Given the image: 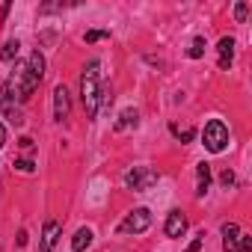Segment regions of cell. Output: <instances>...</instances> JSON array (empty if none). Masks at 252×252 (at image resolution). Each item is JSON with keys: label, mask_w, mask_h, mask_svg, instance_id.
Masks as SVG:
<instances>
[{"label": "cell", "mask_w": 252, "mask_h": 252, "mask_svg": "<svg viewBox=\"0 0 252 252\" xmlns=\"http://www.w3.org/2000/svg\"><path fill=\"white\" fill-rule=\"evenodd\" d=\"M220 181H222V187H234V172H231V169H225V172L220 175Z\"/></svg>", "instance_id": "18"}, {"label": "cell", "mask_w": 252, "mask_h": 252, "mask_svg": "<svg viewBox=\"0 0 252 252\" xmlns=\"http://www.w3.org/2000/svg\"><path fill=\"white\" fill-rule=\"evenodd\" d=\"M6 15H9V3H3V6H0V21H6Z\"/></svg>", "instance_id": "24"}, {"label": "cell", "mask_w": 252, "mask_h": 252, "mask_svg": "<svg viewBox=\"0 0 252 252\" xmlns=\"http://www.w3.org/2000/svg\"><path fill=\"white\" fill-rule=\"evenodd\" d=\"M104 36H107L104 30H89V33H86V42H98V39H104Z\"/></svg>", "instance_id": "21"}, {"label": "cell", "mask_w": 252, "mask_h": 252, "mask_svg": "<svg viewBox=\"0 0 252 252\" xmlns=\"http://www.w3.org/2000/svg\"><path fill=\"white\" fill-rule=\"evenodd\" d=\"M184 231H187V217L181 211H169V217H166V234L169 237H181Z\"/></svg>", "instance_id": "6"}, {"label": "cell", "mask_w": 252, "mask_h": 252, "mask_svg": "<svg viewBox=\"0 0 252 252\" xmlns=\"http://www.w3.org/2000/svg\"><path fill=\"white\" fill-rule=\"evenodd\" d=\"M155 181H158V172L149 169V166H134V169L125 172V184H128L131 190H137V193H146Z\"/></svg>", "instance_id": "3"}, {"label": "cell", "mask_w": 252, "mask_h": 252, "mask_svg": "<svg viewBox=\"0 0 252 252\" xmlns=\"http://www.w3.org/2000/svg\"><path fill=\"white\" fill-rule=\"evenodd\" d=\"M231 57H234V39L231 36H222L220 39V68L222 71L231 65Z\"/></svg>", "instance_id": "7"}, {"label": "cell", "mask_w": 252, "mask_h": 252, "mask_svg": "<svg viewBox=\"0 0 252 252\" xmlns=\"http://www.w3.org/2000/svg\"><path fill=\"white\" fill-rule=\"evenodd\" d=\"M196 175H199V187H196V193H199V196H205V193H208V187H211V166H208V163H199Z\"/></svg>", "instance_id": "9"}, {"label": "cell", "mask_w": 252, "mask_h": 252, "mask_svg": "<svg viewBox=\"0 0 252 252\" xmlns=\"http://www.w3.org/2000/svg\"><path fill=\"white\" fill-rule=\"evenodd\" d=\"M18 146H21L24 152H33V140H30V137H21V140H18Z\"/></svg>", "instance_id": "23"}, {"label": "cell", "mask_w": 252, "mask_h": 252, "mask_svg": "<svg viewBox=\"0 0 252 252\" xmlns=\"http://www.w3.org/2000/svg\"><path fill=\"white\" fill-rule=\"evenodd\" d=\"M3 143H6V128L0 125V149H3Z\"/></svg>", "instance_id": "25"}, {"label": "cell", "mask_w": 252, "mask_h": 252, "mask_svg": "<svg viewBox=\"0 0 252 252\" xmlns=\"http://www.w3.org/2000/svg\"><path fill=\"white\" fill-rule=\"evenodd\" d=\"M68 110H71L68 89H65V86H57V89H54V116L63 122V119H68Z\"/></svg>", "instance_id": "5"}, {"label": "cell", "mask_w": 252, "mask_h": 252, "mask_svg": "<svg viewBox=\"0 0 252 252\" xmlns=\"http://www.w3.org/2000/svg\"><path fill=\"white\" fill-rule=\"evenodd\" d=\"M131 125H137V110H125V113L119 116V125H116V128L125 131V128H131Z\"/></svg>", "instance_id": "11"}, {"label": "cell", "mask_w": 252, "mask_h": 252, "mask_svg": "<svg viewBox=\"0 0 252 252\" xmlns=\"http://www.w3.org/2000/svg\"><path fill=\"white\" fill-rule=\"evenodd\" d=\"M18 48H21V45H18L15 39H12V42H6V48H3V54H0V60H3V63H12V60L18 57Z\"/></svg>", "instance_id": "12"}, {"label": "cell", "mask_w": 252, "mask_h": 252, "mask_svg": "<svg viewBox=\"0 0 252 252\" xmlns=\"http://www.w3.org/2000/svg\"><path fill=\"white\" fill-rule=\"evenodd\" d=\"M187 54H190V57H193V60H199V57H202V54H205V39H193V48H190V51H187Z\"/></svg>", "instance_id": "14"}, {"label": "cell", "mask_w": 252, "mask_h": 252, "mask_svg": "<svg viewBox=\"0 0 252 252\" xmlns=\"http://www.w3.org/2000/svg\"><path fill=\"white\" fill-rule=\"evenodd\" d=\"M172 131H175V137H178V140H184V143H190V140H193V128H184V131H181V128H172Z\"/></svg>", "instance_id": "15"}, {"label": "cell", "mask_w": 252, "mask_h": 252, "mask_svg": "<svg viewBox=\"0 0 252 252\" xmlns=\"http://www.w3.org/2000/svg\"><path fill=\"white\" fill-rule=\"evenodd\" d=\"M240 252H252V237L249 234H240Z\"/></svg>", "instance_id": "20"}, {"label": "cell", "mask_w": 252, "mask_h": 252, "mask_svg": "<svg viewBox=\"0 0 252 252\" xmlns=\"http://www.w3.org/2000/svg\"><path fill=\"white\" fill-rule=\"evenodd\" d=\"M222 249L225 252H240V234L237 237H222Z\"/></svg>", "instance_id": "13"}, {"label": "cell", "mask_w": 252, "mask_h": 252, "mask_svg": "<svg viewBox=\"0 0 252 252\" xmlns=\"http://www.w3.org/2000/svg\"><path fill=\"white\" fill-rule=\"evenodd\" d=\"M202 140H205V149L208 152H222L225 146H228V128L220 122V119H211L208 125H205V134H202Z\"/></svg>", "instance_id": "2"}, {"label": "cell", "mask_w": 252, "mask_h": 252, "mask_svg": "<svg viewBox=\"0 0 252 252\" xmlns=\"http://www.w3.org/2000/svg\"><path fill=\"white\" fill-rule=\"evenodd\" d=\"M202 243H205V234H199V237L187 246V252H199V249H202Z\"/></svg>", "instance_id": "22"}, {"label": "cell", "mask_w": 252, "mask_h": 252, "mask_svg": "<svg viewBox=\"0 0 252 252\" xmlns=\"http://www.w3.org/2000/svg\"><path fill=\"white\" fill-rule=\"evenodd\" d=\"M152 225V214H149V208H137V211H131L128 217L122 220V225H119V231H134V234H140V231H146Z\"/></svg>", "instance_id": "4"}, {"label": "cell", "mask_w": 252, "mask_h": 252, "mask_svg": "<svg viewBox=\"0 0 252 252\" xmlns=\"http://www.w3.org/2000/svg\"><path fill=\"white\" fill-rule=\"evenodd\" d=\"M237 234H240V228H237L234 222H225V225H222V237H237Z\"/></svg>", "instance_id": "17"}, {"label": "cell", "mask_w": 252, "mask_h": 252, "mask_svg": "<svg viewBox=\"0 0 252 252\" xmlns=\"http://www.w3.org/2000/svg\"><path fill=\"white\" fill-rule=\"evenodd\" d=\"M246 12H249L246 3H237V6H234V18H237V21H246Z\"/></svg>", "instance_id": "19"}, {"label": "cell", "mask_w": 252, "mask_h": 252, "mask_svg": "<svg viewBox=\"0 0 252 252\" xmlns=\"http://www.w3.org/2000/svg\"><path fill=\"white\" fill-rule=\"evenodd\" d=\"M57 237H60V222H45V234H42V252H51L57 246Z\"/></svg>", "instance_id": "8"}, {"label": "cell", "mask_w": 252, "mask_h": 252, "mask_svg": "<svg viewBox=\"0 0 252 252\" xmlns=\"http://www.w3.org/2000/svg\"><path fill=\"white\" fill-rule=\"evenodd\" d=\"M89 243H92V231H89V228H77V234H74V240H71V249H74V252H83Z\"/></svg>", "instance_id": "10"}, {"label": "cell", "mask_w": 252, "mask_h": 252, "mask_svg": "<svg viewBox=\"0 0 252 252\" xmlns=\"http://www.w3.org/2000/svg\"><path fill=\"white\" fill-rule=\"evenodd\" d=\"M15 169H21V172H33V169H36V163L24 158V160H15Z\"/></svg>", "instance_id": "16"}, {"label": "cell", "mask_w": 252, "mask_h": 252, "mask_svg": "<svg viewBox=\"0 0 252 252\" xmlns=\"http://www.w3.org/2000/svg\"><path fill=\"white\" fill-rule=\"evenodd\" d=\"M80 98H83L86 116L92 119V116L98 113V98H101V89H98V60H89V65L83 68V77H80Z\"/></svg>", "instance_id": "1"}]
</instances>
